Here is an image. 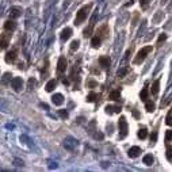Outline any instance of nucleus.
<instances>
[{
	"instance_id": "nucleus-1",
	"label": "nucleus",
	"mask_w": 172,
	"mask_h": 172,
	"mask_svg": "<svg viewBox=\"0 0 172 172\" xmlns=\"http://www.w3.org/2000/svg\"><path fill=\"white\" fill-rule=\"evenodd\" d=\"M91 8H92V4H87V6H83L80 10L77 11V14H76V19H75V24H81L84 20L87 19V16H88V14H90Z\"/></svg>"
},
{
	"instance_id": "nucleus-2",
	"label": "nucleus",
	"mask_w": 172,
	"mask_h": 172,
	"mask_svg": "<svg viewBox=\"0 0 172 172\" xmlns=\"http://www.w3.org/2000/svg\"><path fill=\"white\" fill-rule=\"evenodd\" d=\"M152 50H153V47L150 46V45H149V46L142 47V49H141V50L137 53V56H136V58H134V64H141L145 58H146V56H148Z\"/></svg>"
},
{
	"instance_id": "nucleus-3",
	"label": "nucleus",
	"mask_w": 172,
	"mask_h": 172,
	"mask_svg": "<svg viewBox=\"0 0 172 172\" xmlns=\"http://www.w3.org/2000/svg\"><path fill=\"white\" fill-rule=\"evenodd\" d=\"M118 129H119V138H125L127 136V122L125 117H121L118 121Z\"/></svg>"
},
{
	"instance_id": "nucleus-4",
	"label": "nucleus",
	"mask_w": 172,
	"mask_h": 172,
	"mask_svg": "<svg viewBox=\"0 0 172 172\" xmlns=\"http://www.w3.org/2000/svg\"><path fill=\"white\" fill-rule=\"evenodd\" d=\"M11 86L15 92H19L23 88V80H22V77H14L11 80Z\"/></svg>"
},
{
	"instance_id": "nucleus-5",
	"label": "nucleus",
	"mask_w": 172,
	"mask_h": 172,
	"mask_svg": "<svg viewBox=\"0 0 172 172\" xmlns=\"http://www.w3.org/2000/svg\"><path fill=\"white\" fill-rule=\"evenodd\" d=\"M68 68V61L65 57H60L58 58V64H57V72L58 73H64Z\"/></svg>"
},
{
	"instance_id": "nucleus-6",
	"label": "nucleus",
	"mask_w": 172,
	"mask_h": 172,
	"mask_svg": "<svg viewBox=\"0 0 172 172\" xmlns=\"http://www.w3.org/2000/svg\"><path fill=\"white\" fill-rule=\"evenodd\" d=\"M8 14H10V18L11 19H16V18H19L20 15H22V8L20 7H11L10 8V11H8Z\"/></svg>"
},
{
	"instance_id": "nucleus-7",
	"label": "nucleus",
	"mask_w": 172,
	"mask_h": 172,
	"mask_svg": "<svg viewBox=\"0 0 172 172\" xmlns=\"http://www.w3.org/2000/svg\"><path fill=\"white\" fill-rule=\"evenodd\" d=\"M16 54H18V50H16V49H12V50H10L7 54H6V63H8V64L14 63V61L16 60V57H18Z\"/></svg>"
},
{
	"instance_id": "nucleus-8",
	"label": "nucleus",
	"mask_w": 172,
	"mask_h": 172,
	"mask_svg": "<svg viewBox=\"0 0 172 172\" xmlns=\"http://www.w3.org/2000/svg\"><path fill=\"white\" fill-rule=\"evenodd\" d=\"M10 43V34H1L0 35V49H6Z\"/></svg>"
},
{
	"instance_id": "nucleus-9",
	"label": "nucleus",
	"mask_w": 172,
	"mask_h": 172,
	"mask_svg": "<svg viewBox=\"0 0 172 172\" xmlns=\"http://www.w3.org/2000/svg\"><path fill=\"white\" fill-rule=\"evenodd\" d=\"M95 19H96V16H94L92 19H91V22H90V24H88V27L84 30V37L86 38H88V37H91V34H92V30H94V24H95Z\"/></svg>"
},
{
	"instance_id": "nucleus-10",
	"label": "nucleus",
	"mask_w": 172,
	"mask_h": 172,
	"mask_svg": "<svg viewBox=\"0 0 172 172\" xmlns=\"http://www.w3.org/2000/svg\"><path fill=\"white\" fill-rule=\"evenodd\" d=\"M141 152H142V150H141L140 146H132V148L129 149V157H132V159H136V157L140 156Z\"/></svg>"
},
{
	"instance_id": "nucleus-11",
	"label": "nucleus",
	"mask_w": 172,
	"mask_h": 172,
	"mask_svg": "<svg viewBox=\"0 0 172 172\" xmlns=\"http://www.w3.org/2000/svg\"><path fill=\"white\" fill-rule=\"evenodd\" d=\"M52 102L54 103L56 106H61L64 103V96L61 94H54L52 96Z\"/></svg>"
},
{
	"instance_id": "nucleus-12",
	"label": "nucleus",
	"mask_w": 172,
	"mask_h": 172,
	"mask_svg": "<svg viewBox=\"0 0 172 172\" xmlns=\"http://www.w3.org/2000/svg\"><path fill=\"white\" fill-rule=\"evenodd\" d=\"M16 29V23H15V20H7L6 23H4V30H7V31H14Z\"/></svg>"
},
{
	"instance_id": "nucleus-13",
	"label": "nucleus",
	"mask_w": 172,
	"mask_h": 172,
	"mask_svg": "<svg viewBox=\"0 0 172 172\" xmlns=\"http://www.w3.org/2000/svg\"><path fill=\"white\" fill-rule=\"evenodd\" d=\"M106 113L110 115L114 113H121V106H106Z\"/></svg>"
},
{
	"instance_id": "nucleus-14",
	"label": "nucleus",
	"mask_w": 172,
	"mask_h": 172,
	"mask_svg": "<svg viewBox=\"0 0 172 172\" xmlns=\"http://www.w3.org/2000/svg\"><path fill=\"white\" fill-rule=\"evenodd\" d=\"M70 35H72V29L70 27L64 29L63 31H61V41H67V39H69Z\"/></svg>"
},
{
	"instance_id": "nucleus-15",
	"label": "nucleus",
	"mask_w": 172,
	"mask_h": 172,
	"mask_svg": "<svg viewBox=\"0 0 172 172\" xmlns=\"http://www.w3.org/2000/svg\"><path fill=\"white\" fill-rule=\"evenodd\" d=\"M11 77H12V76H11V73H10V72L4 73L3 77H1V80H0V84H1V86H7L8 83H11V80H12Z\"/></svg>"
},
{
	"instance_id": "nucleus-16",
	"label": "nucleus",
	"mask_w": 172,
	"mask_h": 172,
	"mask_svg": "<svg viewBox=\"0 0 172 172\" xmlns=\"http://www.w3.org/2000/svg\"><path fill=\"white\" fill-rule=\"evenodd\" d=\"M56 86H57V81H56L54 79H52V80H49L46 84V87H45V90L47 91V92H52V91L56 88Z\"/></svg>"
},
{
	"instance_id": "nucleus-17",
	"label": "nucleus",
	"mask_w": 172,
	"mask_h": 172,
	"mask_svg": "<svg viewBox=\"0 0 172 172\" xmlns=\"http://www.w3.org/2000/svg\"><path fill=\"white\" fill-rule=\"evenodd\" d=\"M159 88H160V80H156V81L152 84V88H150L152 95H157V94H159Z\"/></svg>"
},
{
	"instance_id": "nucleus-18",
	"label": "nucleus",
	"mask_w": 172,
	"mask_h": 172,
	"mask_svg": "<svg viewBox=\"0 0 172 172\" xmlns=\"http://www.w3.org/2000/svg\"><path fill=\"white\" fill-rule=\"evenodd\" d=\"M110 58L109 57H100L99 58V64H100V67H103V68H109L110 67Z\"/></svg>"
},
{
	"instance_id": "nucleus-19",
	"label": "nucleus",
	"mask_w": 172,
	"mask_h": 172,
	"mask_svg": "<svg viewBox=\"0 0 172 172\" xmlns=\"http://www.w3.org/2000/svg\"><path fill=\"white\" fill-rule=\"evenodd\" d=\"M100 42H102V38L98 37V35H95L94 38H92V41H91V45H92V47H99L100 46Z\"/></svg>"
},
{
	"instance_id": "nucleus-20",
	"label": "nucleus",
	"mask_w": 172,
	"mask_h": 172,
	"mask_svg": "<svg viewBox=\"0 0 172 172\" xmlns=\"http://www.w3.org/2000/svg\"><path fill=\"white\" fill-rule=\"evenodd\" d=\"M145 109L148 110L149 113H152V111H155L156 106H155V103L153 102H150V100H146V102H145Z\"/></svg>"
},
{
	"instance_id": "nucleus-21",
	"label": "nucleus",
	"mask_w": 172,
	"mask_h": 172,
	"mask_svg": "<svg viewBox=\"0 0 172 172\" xmlns=\"http://www.w3.org/2000/svg\"><path fill=\"white\" fill-rule=\"evenodd\" d=\"M146 136H148V130H146V127H141V129L138 130V138H141V140H145V138H146Z\"/></svg>"
},
{
	"instance_id": "nucleus-22",
	"label": "nucleus",
	"mask_w": 172,
	"mask_h": 172,
	"mask_svg": "<svg viewBox=\"0 0 172 172\" xmlns=\"http://www.w3.org/2000/svg\"><path fill=\"white\" fill-rule=\"evenodd\" d=\"M142 161H144V164H146V165H152L153 164V157H152V155H145L144 159H142Z\"/></svg>"
},
{
	"instance_id": "nucleus-23",
	"label": "nucleus",
	"mask_w": 172,
	"mask_h": 172,
	"mask_svg": "<svg viewBox=\"0 0 172 172\" xmlns=\"http://www.w3.org/2000/svg\"><path fill=\"white\" fill-rule=\"evenodd\" d=\"M148 94H149V90H148V88H142V91H141V94H140L141 100L146 102V100H148Z\"/></svg>"
},
{
	"instance_id": "nucleus-24",
	"label": "nucleus",
	"mask_w": 172,
	"mask_h": 172,
	"mask_svg": "<svg viewBox=\"0 0 172 172\" xmlns=\"http://www.w3.org/2000/svg\"><path fill=\"white\" fill-rule=\"evenodd\" d=\"M110 99H111V100H115V102L119 100V99H121V94H119V91H113V92L110 94Z\"/></svg>"
},
{
	"instance_id": "nucleus-25",
	"label": "nucleus",
	"mask_w": 172,
	"mask_h": 172,
	"mask_svg": "<svg viewBox=\"0 0 172 172\" xmlns=\"http://www.w3.org/2000/svg\"><path fill=\"white\" fill-rule=\"evenodd\" d=\"M99 99V95L95 94V92H91L88 96H87V102H96Z\"/></svg>"
},
{
	"instance_id": "nucleus-26",
	"label": "nucleus",
	"mask_w": 172,
	"mask_h": 172,
	"mask_svg": "<svg viewBox=\"0 0 172 172\" xmlns=\"http://www.w3.org/2000/svg\"><path fill=\"white\" fill-rule=\"evenodd\" d=\"M79 45H80V41H79V39H75L73 42L70 43V50H72V52L77 50V49H79Z\"/></svg>"
},
{
	"instance_id": "nucleus-27",
	"label": "nucleus",
	"mask_w": 172,
	"mask_h": 172,
	"mask_svg": "<svg viewBox=\"0 0 172 172\" xmlns=\"http://www.w3.org/2000/svg\"><path fill=\"white\" fill-rule=\"evenodd\" d=\"M167 159H168L169 161H172V146H169L167 148Z\"/></svg>"
},
{
	"instance_id": "nucleus-28",
	"label": "nucleus",
	"mask_w": 172,
	"mask_h": 172,
	"mask_svg": "<svg viewBox=\"0 0 172 172\" xmlns=\"http://www.w3.org/2000/svg\"><path fill=\"white\" fill-rule=\"evenodd\" d=\"M165 122H167V125H169V126L172 125V113H171V110H169L168 115H167V118H165Z\"/></svg>"
},
{
	"instance_id": "nucleus-29",
	"label": "nucleus",
	"mask_w": 172,
	"mask_h": 172,
	"mask_svg": "<svg viewBox=\"0 0 172 172\" xmlns=\"http://www.w3.org/2000/svg\"><path fill=\"white\" fill-rule=\"evenodd\" d=\"M165 39H167V34H161L160 38H159V41H157V46H160L161 42H164Z\"/></svg>"
},
{
	"instance_id": "nucleus-30",
	"label": "nucleus",
	"mask_w": 172,
	"mask_h": 172,
	"mask_svg": "<svg viewBox=\"0 0 172 172\" xmlns=\"http://www.w3.org/2000/svg\"><path fill=\"white\" fill-rule=\"evenodd\" d=\"M171 140H172V130H168L167 134H165V141H167V144H168Z\"/></svg>"
},
{
	"instance_id": "nucleus-31",
	"label": "nucleus",
	"mask_w": 172,
	"mask_h": 172,
	"mask_svg": "<svg viewBox=\"0 0 172 172\" xmlns=\"http://www.w3.org/2000/svg\"><path fill=\"white\" fill-rule=\"evenodd\" d=\"M35 84H37V81H35V79H30V80H29V90H33V87L35 86Z\"/></svg>"
},
{
	"instance_id": "nucleus-32",
	"label": "nucleus",
	"mask_w": 172,
	"mask_h": 172,
	"mask_svg": "<svg viewBox=\"0 0 172 172\" xmlns=\"http://www.w3.org/2000/svg\"><path fill=\"white\" fill-rule=\"evenodd\" d=\"M156 140H157V132H153L152 137H150V141H152V144H155V142H156Z\"/></svg>"
},
{
	"instance_id": "nucleus-33",
	"label": "nucleus",
	"mask_w": 172,
	"mask_h": 172,
	"mask_svg": "<svg viewBox=\"0 0 172 172\" xmlns=\"http://www.w3.org/2000/svg\"><path fill=\"white\" fill-rule=\"evenodd\" d=\"M14 163H15V165H19V167L20 165H23V161H20V160H15Z\"/></svg>"
},
{
	"instance_id": "nucleus-34",
	"label": "nucleus",
	"mask_w": 172,
	"mask_h": 172,
	"mask_svg": "<svg viewBox=\"0 0 172 172\" xmlns=\"http://www.w3.org/2000/svg\"><path fill=\"white\" fill-rule=\"evenodd\" d=\"M60 114H61L63 117H68V113H67V111H64V110H61V111H60Z\"/></svg>"
},
{
	"instance_id": "nucleus-35",
	"label": "nucleus",
	"mask_w": 172,
	"mask_h": 172,
	"mask_svg": "<svg viewBox=\"0 0 172 172\" xmlns=\"http://www.w3.org/2000/svg\"><path fill=\"white\" fill-rule=\"evenodd\" d=\"M95 137H96V138H99V140H103V134L98 133V134H95Z\"/></svg>"
},
{
	"instance_id": "nucleus-36",
	"label": "nucleus",
	"mask_w": 172,
	"mask_h": 172,
	"mask_svg": "<svg viewBox=\"0 0 172 172\" xmlns=\"http://www.w3.org/2000/svg\"><path fill=\"white\" fill-rule=\"evenodd\" d=\"M90 86L91 87H95V86H96V83H95V81H90Z\"/></svg>"
},
{
	"instance_id": "nucleus-37",
	"label": "nucleus",
	"mask_w": 172,
	"mask_h": 172,
	"mask_svg": "<svg viewBox=\"0 0 172 172\" xmlns=\"http://www.w3.org/2000/svg\"><path fill=\"white\" fill-rule=\"evenodd\" d=\"M171 113H172V110H171Z\"/></svg>"
}]
</instances>
